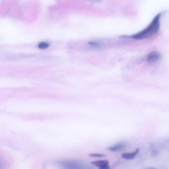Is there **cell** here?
<instances>
[{
    "label": "cell",
    "mask_w": 169,
    "mask_h": 169,
    "mask_svg": "<svg viewBox=\"0 0 169 169\" xmlns=\"http://www.w3.org/2000/svg\"><path fill=\"white\" fill-rule=\"evenodd\" d=\"M51 163L65 169H83L85 167L83 162L78 161H61Z\"/></svg>",
    "instance_id": "cell-2"
},
{
    "label": "cell",
    "mask_w": 169,
    "mask_h": 169,
    "mask_svg": "<svg viewBox=\"0 0 169 169\" xmlns=\"http://www.w3.org/2000/svg\"><path fill=\"white\" fill-rule=\"evenodd\" d=\"M127 145L124 143H119L107 148V150L113 152L122 151L126 148Z\"/></svg>",
    "instance_id": "cell-5"
},
{
    "label": "cell",
    "mask_w": 169,
    "mask_h": 169,
    "mask_svg": "<svg viewBox=\"0 0 169 169\" xmlns=\"http://www.w3.org/2000/svg\"><path fill=\"white\" fill-rule=\"evenodd\" d=\"M161 58V54L157 51H153L148 54L146 57L147 61L150 63H154L158 62Z\"/></svg>",
    "instance_id": "cell-3"
},
{
    "label": "cell",
    "mask_w": 169,
    "mask_h": 169,
    "mask_svg": "<svg viewBox=\"0 0 169 169\" xmlns=\"http://www.w3.org/2000/svg\"><path fill=\"white\" fill-rule=\"evenodd\" d=\"M152 154H153V156H156L157 154V152L156 150L153 151Z\"/></svg>",
    "instance_id": "cell-9"
},
{
    "label": "cell",
    "mask_w": 169,
    "mask_h": 169,
    "mask_svg": "<svg viewBox=\"0 0 169 169\" xmlns=\"http://www.w3.org/2000/svg\"><path fill=\"white\" fill-rule=\"evenodd\" d=\"M139 149H137L136 150L131 153H124L121 155V158L125 160H131L135 158V157L139 153Z\"/></svg>",
    "instance_id": "cell-6"
},
{
    "label": "cell",
    "mask_w": 169,
    "mask_h": 169,
    "mask_svg": "<svg viewBox=\"0 0 169 169\" xmlns=\"http://www.w3.org/2000/svg\"><path fill=\"white\" fill-rule=\"evenodd\" d=\"M109 164V161L107 160L93 161L91 163L93 166L97 167L100 169H110Z\"/></svg>",
    "instance_id": "cell-4"
},
{
    "label": "cell",
    "mask_w": 169,
    "mask_h": 169,
    "mask_svg": "<svg viewBox=\"0 0 169 169\" xmlns=\"http://www.w3.org/2000/svg\"><path fill=\"white\" fill-rule=\"evenodd\" d=\"M89 156L94 158H103L105 156V155L103 154H100V153H92V154H89Z\"/></svg>",
    "instance_id": "cell-8"
},
{
    "label": "cell",
    "mask_w": 169,
    "mask_h": 169,
    "mask_svg": "<svg viewBox=\"0 0 169 169\" xmlns=\"http://www.w3.org/2000/svg\"><path fill=\"white\" fill-rule=\"evenodd\" d=\"M49 46V44L48 43L42 42L38 44V47L39 49H44L48 48Z\"/></svg>",
    "instance_id": "cell-7"
},
{
    "label": "cell",
    "mask_w": 169,
    "mask_h": 169,
    "mask_svg": "<svg viewBox=\"0 0 169 169\" xmlns=\"http://www.w3.org/2000/svg\"><path fill=\"white\" fill-rule=\"evenodd\" d=\"M162 13H159L146 28L134 35L132 37L134 39H143L150 38L158 33L160 27V20Z\"/></svg>",
    "instance_id": "cell-1"
}]
</instances>
